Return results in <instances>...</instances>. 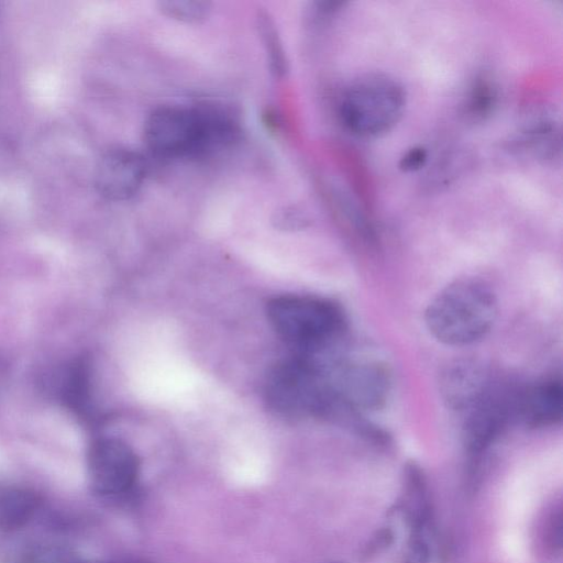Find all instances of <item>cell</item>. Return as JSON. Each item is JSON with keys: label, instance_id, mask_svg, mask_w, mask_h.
Wrapping results in <instances>:
<instances>
[{"label": "cell", "instance_id": "cell-17", "mask_svg": "<svg viewBox=\"0 0 563 563\" xmlns=\"http://www.w3.org/2000/svg\"><path fill=\"white\" fill-rule=\"evenodd\" d=\"M494 99L495 92L492 85L486 80L477 81L466 101V113L473 118L483 117L490 110Z\"/></svg>", "mask_w": 563, "mask_h": 563}, {"label": "cell", "instance_id": "cell-11", "mask_svg": "<svg viewBox=\"0 0 563 563\" xmlns=\"http://www.w3.org/2000/svg\"><path fill=\"white\" fill-rule=\"evenodd\" d=\"M563 413V386L560 378H545L519 390L516 417L527 427L539 429L559 423Z\"/></svg>", "mask_w": 563, "mask_h": 563}, {"label": "cell", "instance_id": "cell-22", "mask_svg": "<svg viewBox=\"0 0 563 563\" xmlns=\"http://www.w3.org/2000/svg\"><path fill=\"white\" fill-rule=\"evenodd\" d=\"M332 563H339V562H332Z\"/></svg>", "mask_w": 563, "mask_h": 563}, {"label": "cell", "instance_id": "cell-16", "mask_svg": "<svg viewBox=\"0 0 563 563\" xmlns=\"http://www.w3.org/2000/svg\"><path fill=\"white\" fill-rule=\"evenodd\" d=\"M158 10L169 19L184 23H198L210 12V3L200 0H163Z\"/></svg>", "mask_w": 563, "mask_h": 563}, {"label": "cell", "instance_id": "cell-10", "mask_svg": "<svg viewBox=\"0 0 563 563\" xmlns=\"http://www.w3.org/2000/svg\"><path fill=\"white\" fill-rule=\"evenodd\" d=\"M488 373L478 362L456 360L449 363L439 379L443 401L453 410L466 412L492 387Z\"/></svg>", "mask_w": 563, "mask_h": 563}, {"label": "cell", "instance_id": "cell-3", "mask_svg": "<svg viewBox=\"0 0 563 563\" xmlns=\"http://www.w3.org/2000/svg\"><path fill=\"white\" fill-rule=\"evenodd\" d=\"M266 312L278 335L299 354L325 353L339 342L345 330L340 306L321 297L278 296L268 301Z\"/></svg>", "mask_w": 563, "mask_h": 563}, {"label": "cell", "instance_id": "cell-12", "mask_svg": "<svg viewBox=\"0 0 563 563\" xmlns=\"http://www.w3.org/2000/svg\"><path fill=\"white\" fill-rule=\"evenodd\" d=\"M410 533L424 534L431 522V504L426 476L413 462L407 463L402 473L401 497L398 504Z\"/></svg>", "mask_w": 563, "mask_h": 563}, {"label": "cell", "instance_id": "cell-1", "mask_svg": "<svg viewBox=\"0 0 563 563\" xmlns=\"http://www.w3.org/2000/svg\"><path fill=\"white\" fill-rule=\"evenodd\" d=\"M335 361L298 354L279 362L265 384L271 409L284 418L332 419L339 404L331 377Z\"/></svg>", "mask_w": 563, "mask_h": 563}, {"label": "cell", "instance_id": "cell-18", "mask_svg": "<svg viewBox=\"0 0 563 563\" xmlns=\"http://www.w3.org/2000/svg\"><path fill=\"white\" fill-rule=\"evenodd\" d=\"M430 547L424 534L410 533L405 550V563H429Z\"/></svg>", "mask_w": 563, "mask_h": 563}, {"label": "cell", "instance_id": "cell-13", "mask_svg": "<svg viewBox=\"0 0 563 563\" xmlns=\"http://www.w3.org/2000/svg\"><path fill=\"white\" fill-rule=\"evenodd\" d=\"M38 506L35 494L12 488L0 494V529L10 531L25 525Z\"/></svg>", "mask_w": 563, "mask_h": 563}, {"label": "cell", "instance_id": "cell-4", "mask_svg": "<svg viewBox=\"0 0 563 563\" xmlns=\"http://www.w3.org/2000/svg\"><path fill=\"white\" fill-rule=\"evenodd\" d=\"M144 140L158 155L186 156L203 152L229 140L230 122L212 111L184 107H161L144 123Z\"/></svg>", "mask_w": 563, "mask_h": 563}, {"label": "cell", "instance_id": "cell-19", "mask_svg": "<svg viewBox=\"0 0 563 563\" xmlns=\"http://www.w3.org/2000/svg\"><path fill=\"white\" fill-rule=\"evenodd\" d=\"M393 532L389 529H382L369 540L364 549V555L371 556L388 548L393 542Z\"/></svg>", "mask_w": 563, "mask_h": 563}, {"label": "cell", "instance_id": "cell-9", "mask_svg": "<svg viewBox=\"0 0 563 563\" xmlns=\"http://www.w3.org/2000/svg\"><path fill=\"white\" fill-rule=\"evenodd\" d=\"M145 176L146 165L139 153L115 147L107 151L98 161L95 185L102 197L122 201L130 199L140 190Z\"/></svg>", "mask_w": 563, "mask_h": 563}, {"label": "cell", "instance_id": "cell-20", "mask_svg": "<svg viewBox=\"0 0 563 563\" xmlns=\"http://www.w3.org/2000/svg\"><path fill=\"white\" fill-rule=\"evenodd\" d=\"M427 161V153L423 148H412L401 159V167L405 170L420 168Z\"/></svg>", "mask_w": 563, "mask_h": 563}, {"label": "cell", "instance_id": "cell-7", "mask_svg": "<svg viewBox=\"0 0 563 563\" xmlns=\"http://www.w3.org/2000/svg\"><path fill=\"white\" fill-rule=\"evenodd\" d=\"M134 451L115 438L96 440L88 451V474L92 489L103 496L126 493L139 474Z\"/></svg>", "mask_w": 563, "mask_h": 563}, {"label": "cell", "instance_id": "cell-5", "mask_svg": "<svg viewBox=\"0 0 563 563\" xmlns=\"http://www.w3.org/2000/svg\"><path fill=\"white\" fill-rule=\"evenodd\" d=\"M406 95L398 81L371 73L354 79L343 91L339 115L353 134L375 137L388 132L400 119Z\"/></svg>", "mask_w": 563, "mask_h": 563}, {"label": "cell", "instance_id": "cell-14", "mask_svg": "<svg viewBox=\"0 0 563 563\" xmlns=\"http://www.w3.org/2000/svg\"><path fill=\"white\" fill-rule=\"evenodd\" d=\"M257 29L266 51L271 71L282 77L287 71V58L274 21L267 13L257 16Z\"/></svg>", "mask_w": 563, "mask_h": 563}, {"label": "cell", "instance_id": "cell-6", "mask_svg": "<svg viewBox=\"0 0 563 563\" xmlns=\"http://www.w3.org/2000/svg\"><path fill=\"white\" fill-rule=\"evenodd\" d=\"M332 382L340 400L358 413L380 408L390 388L386 367L373 361L340 360L332 368Z\"/></svg>", "mask_w": 563, "mask_h": 563}, {"label": "cell", "instance_id": "cell-21", "mask_svg": "<svg viewBox=\"0 0 563 563\" xmlns=\"http://www.w3.org/2000/svg\"><path fill=\"white\" fill-rule=\"evenodd\" d=\"M276 220L279 224L285 227H297L299 222H302L303 216L296 209L285 208L276 214Z\"/></svg>", "mask_w": 563, "mask_h": 563}, {"label": "cell", "instance_id": "cell-15", "mask_svg": "<svg viewBox=\"0 0 563 563\" xmlns=\"http://www.w3.org/2000/svg\"><path fill=\"white\" fill-rule=\"evenodd\" d=\"M64 398L75 410L86 408L90 398V368L85 360L75 362L67 372Z\"/></svg>", "mask_w": 563, "mask_h": 563}, {"label": "cell", "instance_id": "cell-8", "mask_svg": "<svg viewBox=\"0 0 563 563\" xmlns=\"http://www.w3.org/2000/svg\"><path fill=\"white\" fill-rule=\"evenodd\" d=\"M518 391L492 385L486 395L465 413L463 443L472 456L482 454L516 417Z\"/></svg>", "mask_w": 563, "mask_h": 563}, {"label": "cell", "instance_id": "cell-2", "mask_svg": "<svg viewBox=\"0 0 563 563\" xmlns=\"http://www.w3.org/2000/svg\"><path fill=\"white\" fill-rule=\"evenodd\" d=\"M497 299L483 282L464 278L444 287L424 313L427 328L439 342L462 346L483 339L497 317Z\"/></svg>", "mask_w": 563, "mask_h": 563}]
</instances>
